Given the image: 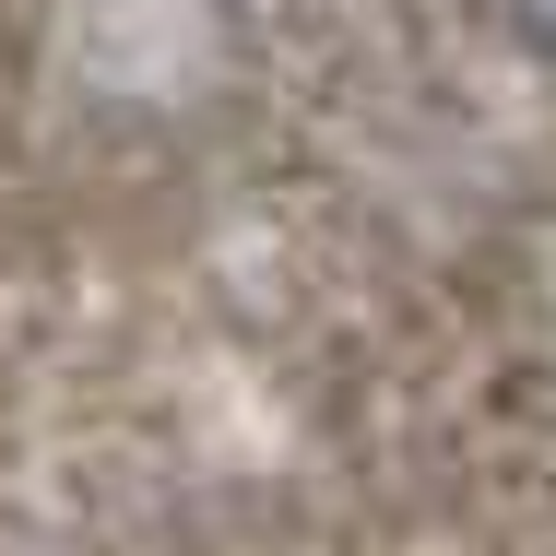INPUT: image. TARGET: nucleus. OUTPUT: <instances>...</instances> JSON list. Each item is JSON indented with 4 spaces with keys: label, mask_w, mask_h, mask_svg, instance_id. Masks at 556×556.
Returning <instances> with one entry per match:
<instances>
[{
    "label": "nucleus",
    "mask_w": 556,
    "mask_h": 556,
    "mask_svg": "<svg viewBox=\"0 0 556 556\" xmlns=\"http://www.w3.org/2000/svg\"><path fill=\"white\" fill-rule=\"evenodd\" d=\"M509 12H521V24H533V36L556 48V0H509Z\"/></svg>",
    "instance_id": "obj_1"
}]
</instances>
